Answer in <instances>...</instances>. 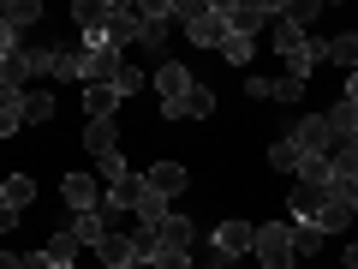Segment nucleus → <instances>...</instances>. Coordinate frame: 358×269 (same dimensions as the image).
Returning <instances> with one entry per match:
<instances>
[{"label":"nucleus","instance_id":"31","mask_svg":"<svg viewBox=\"0 0 358 269\" xmlns=\"http://www.w3.org/2000/svg\"><path fill=\"white\" fill-rule=\"evenodd\" d=\"M18 126H24V108H18V96H6V90H0V138H13Z\"/></svg>","mask_w":358,"mask_h":269},{"label":"nucleus","instance_id":"10","mask_svg":"<svg viewBox=\"0 0 358 269\" xmlns=\"http://www.w3.org/2000/svg\"><path fill=\"white\" fill-rule=\"evenodd\" d=\"M131 216H138V228H155V221L167 216V198L155 192L150 179H138V186H131Z\"/></svg>","mask_w":358,"mask_h":269},{"label":"nucleus","instance_id":"35","mask_svg":"<svg viewBox=\"0 0 358 269\" xmlns=\"http://www.w3.org/2000/svg\"><path fill=\"white\" fill-rule=\"evenodd\" d=\"M268 162L281 167V174H299V150H293L287 138H275V144H268Z\"/></svg>","mask_w":358,"mask_h":269},{"label":"nucleus","instance_id":"22","mask_svg":"<svg viewBox=\"0 0 358 269\" xmlns=\"http://www.w3.org/2000/svg\"><path fill=\"white\" fill-rule=\"evenodd\" d=\"M18 108H24V120H36V126L60 114V108H54V90H36V84H30L24 96H18Z\"/></svg>","mask_w":358,"mask_h":269},{"label":"nucleus","instance_id":"6","mask_svg":"<svg viewBox=\"0 0 358 269\" xmlns=\"http://www.w3.org/2000/svg\"><path fill=\"white\" fill-rule=\"evenodd\" d=\"M167 25H173V6H167V0H143L138 6V48L162 54L167 48Z\"/></svg>","mask_w":358,"mask_h":269},{"label":"nucleus","instance_id":"17","mask_svg":"<svg viewBox=\"0 0 358 269\" xmlns=\"http://www.w3.org/2000/svg\"><path fill=\"white\" fill-rule=\"evenodd\" d=\"M42 251H48V257H54V263H60V269H78V257H84V245L72 240V228H54Z\"/></svg>","mask_w":358,"mask_h":269},{"label":"nucleus","instance_id":"18","mask_svg":"<svg viewBox=\"0 0 358 269\" xmlns=\"http://www.w3.org/2000/svg\"><path fill=\"white\" fill-rule=\"evenodd\" d=\"M322 120H329V138H334V144H358V108L334 102V108H329Z\"/></svg>","mask_w":358,"mask_h":269},{"label":"nucleus","instance_id":"7","mask_svg":"<svg viewBox=\"0 0 358 269\" xmlns=\"http://www.w3.org/2000/svg\"><path fill=\"white\" fill-rule=\"evenodd\" d=\"M126 60V48H114V42H84V84H108L114 78V66Z\"/></svg>","mask_w":358,"mask_h":269},{"label":"nucleus","instance_id":"30","mask_svg":"<svg viewBox=\"0 0 358 269\" xmlns=\"http://www.w3.org/2000/svg\"><path fill=\"white\" fill-rule=\"evenodd\" d=\"M108 84H114V96H138V90H143V72H138V66H131V60H120Z\"/></svg>","mask_w":358,"mask_h":269},{"label":"nucleus","instance_id":"37","mask_svg":"<svg viewBox=\"0 0 358 269\" xmlns=\"http://www.w3.org/2000/svg\"><path fill=\"white\" fill-rule=\"evenodd\" d=\"M268 96H275V102H299V96H305V78H275V90H268Z\"/></svg>","mask_w":358,"mask_h":269},{"label":"nucleus","instance_id":"16","mask_svg":"<svg viewBox=\"0 0 358 269\" xmlns=\"http://www.w3.org/2000/svg\"><path fill=\"white\" fill-rule=\"evenodd\" d=\"M108 233H114V228H108V216H102V209H90V216H72V240L84 245V251H96V245H102Z\"/></svg>","mask_w":358,"mask_h":269},{"label":"nucleus","instance_id":"15","mask_svg":"<svg viewBox=\"0 0 358 269\" xmlns=\"http://www.w3.org/2000/svg\"><path fill=\"white\" fill-rule=\"evenodd\" d=\"M143 179H150V186H155V192H162V198H179V192H185V186H192V174H185V167H179V162H155V167H150V174H143Z\"/></svg>","mask_w":358,"mask_h":269},{"label":"nucleus","instance_id":"21","mask_svg":"<svg viewBox=\"0 0 358 269\" xmlns=\"http://www.w3.org/2000/svg\"><path fill=\"white\" fill-rule=\"evenodd\" d=\"M114 108H120L114 84H90V90H84V114H90V120H114Z\"/></svg>","mask_w":358,"mask_h":269},{"label":"nucleus","instance_id":"24","mask_svg":"<svg viewBox=\"0 0 358 269\" xmlns=\"http://www.w3.org/2000/svg\"><path fill=\"white\" fill-rule=\"evenodd\" d=\"M0 198H6L13 209H30V204H36V179H30V174H13V179H0Z\"/></svg>","mask_w":358,"mask_h":269},{"label":"nucleus","instance_id":"41","mask_svg":"<svg viewBox=\"0 0 358 269\" xmlns=\"http://www.w3.org/2000/svg\"><path fill=\"white\" fill-rule=\"evenodd\" d=\"M24 269H60V263H54L48 251H24Z\"/></svg>","mask_w":358,"mask_h":269},{"label":"nucleus","instance_id":"19","mask_svg":"<svg viewBox=\"0 0 358 269\" xmlns=\"http://www.w3.org/2000/svg\"><path fill=\"white\" fill-rule=\"evenodd\" d=\"M108 42H114V48L138 42V6H114V13H108Z\"/></svg>","mask_w":358,"mask_h":269},{"label":"nucleus","instance_id":"20","mask_svg":"<svg viewBox=\"0 0 358 269\" xmlns=\"http://www.w3.org/2000/svg\"><path fill=\"white\" fill-rule=\"evenodd\" d=\"M310 228H322V233H341V228H352V209L341 204V192H329L322 198V209H317V221Z\"/></svg>","mask_w":358,"mask_h":269},{"label":"nucleus","instance_id":"12","mask_svg":"<svg viewBox=\"0 0 358 269\" xmlns=\"http://www.w3.org/2000/svg\"><path fill=\"white\" fill-rule=\"evenodd\" d=\"M36 18H42V0H0V25L13 30V36L36 30Z\"/></svg>","mask_w":358,"mask_h":269},{"label":"nucleus","instance_id":"8","mask_svg":"<svg viewBox=\"0 0 358 269\" xmlns=\"http://www.w3.org/2000/svg\"><path fill=\"white\" fill-rule=\"evenodd\" d=\"M150 233H155V251H192V240H197V228L179 216V209H167Z\"/></svg>","mask_w":358,"mask_h":269},{"label":"nucleus","instance_id":"45","mask_svg":"<svg viewBox=\"0 0 358 269\" xmlns=\"http://www.w3.org/2000/svg\"><path fill=\"white\" fill-rule=\"evenodd\" d=\"M120 269H138V263H120Z\"/></svg>","mask_w":358,"mask_h":269},{"label":"nucleus","instance_id":"4","mask_svg":"<svg viewBox=\"0 0 358 269\" xmlns=\"http://www.w3.org/2000/svg\"><path fill=\"white\" fill-rule=\"evenodd\" d=\"M155 90H162V114H173V120H179V102L197 90V78H192V66L162 60V66H155Z\"/></svg>","mask_w":358,"mask_h":269},{"label":"nucleus","instance_id":"28","mask_svg":"<svg viewBox=\"0 0 358 269\" xmlns=\"http://www.w3.org/2000/svg\"><path fill=\"white\" fill-rule=\"evenodd\" d=\"M209 114H215V90H203V84H197L192 96L179 102V120H209Z\"/></svg>","mask_w":358,"mask_h":269},{"label":"nucleus","instance_id":"26","mask_svg":"<svg viewBox=\"0 0 358 269\" xmlns=\"http://www.w3.org/2000/svg\"><path fill=\"white\" fill-rule=\"evenodd\" d=\"M329 179H334V186H346V179H358V144H341V150L329 156Z\"/></svg>","mask_w":358,"mask_h":269},{"label":"nucleus","instance_id":"11","mask_svg":"<svg viewBox=\"0 0 358 269\" xmlns=\"http://www.w3.org/2000/svg\"><path fill=\"white\" fill-rule=\"evenodd\" d=\"M108 13H114V0H78L72 18L84 25V42H102L108 36Z\"/></svg>","mask_w":358,"mask_h":269},{"label":"nucleus","instance_id":"36","mask_svg":"<svg viewBox=\"0 0 358 269\" xmlns=\"http://www.w3.org/2000/svg\"><path fill=\"white\" fill-rule=\"evenodd\" d=\"M322 240H329V233L310 228V221H299V228H293V245H299V251H322Z\"/></svg>","mask_w":358,"mask_h":269},{"label":"nucleus","instance_id":"3","mask_svg":"<svg viewBox=\"0 0 358 269\" xmlns=\"http://www.w3.org/2000/svg\"><path fill=\"white\" fill-rule=\"evenodd\" d=\"M221 18H227L233 36H251L257 42V30L275 25V0H221Z\"/></svg>","mask_w":358,"mask_h":269},{"label":"nucleus","instance_id":"9","mask_svg":"<svg viewBox=\"0 0 358 269\" xmlns=\"http://www.w3.org/2000/svg\"><path fill=\"white\" fill-rule=\"evenodd\" d=\"M60 198H66V209H72V216L102 209V186H96L90 174H66V179H60Z\"/></svg>","mask_w":358,"mask_h":269},{"label":"nucleus","instance_id":"13","mask_svg":"<svg viewBox=\"0 0 358 269\" xmlns=\"http://www.w3.org/2000/svg\"><path fill=\"white\" fill-rule=\"evenodd\" d=\"M257 245V228H245V221H221L215 228V251L221 257H245Z\"/></svg>","mask_w":358,"mask_h":269},{"label":"nucleus","instance_id":"38","mask_svg":"<svg viewBox=\"0 0 358 269\" xmlns=\"http://www.w3.org/2000/svg\"><path fill=\"white\" fill-rule=\"evenodd\" d=\"M155 269H192V257H185V251H162V257H155Z\"/></svg>","mask_w":358,"mask_h":269},{"label":"nucleus","instance_id":"1","mask_svg":"<svg viewBox=\"0 0 358 269\" xmlns=\"http://www.w3.org/2000/svg\"><path fill=\"white\" fill-rule=\"evenodd\" d=\"M173 18L185 25V36H192L197 48H221V36H227V18H221V6H203V0H179Z\"/></svg>","mask_w":358,"mask_h":269},{"label":"nucleus","instance_id":"46","mask_svg":"<svg viewBox=\"0 0 358 269\" xmlns=\"http://www.w3.org/2000/svg\"><path fill=\"white\" fill-rule=\"evenodd\" d=\"M0 240H6V228H0Z\"/></svg>","mask_w":358,"mask_h":269},{"label":"nucleus","instance_id":"25","mask_svg":"<svg viewBox=\"0 0 358 269\" xmlns=\"http://www.w3.org/2000/svg\"><path fill=\"white\" fill-rule=\"evenodd\" d=\"M96 167H102V179H108V186H114V192H126V186H138V174H131V162H126V156H102V162H96Z\"/></svg>","mask_w":358,"mask_h":269},{"label":"nucleus","instance_id":"32","mask_svg":"<svg viewBox=\"0 0 358 269\" xmlns=\"http://www.w3.org/2000/svg\"><path fill=\"white\" fill-rule=\"evenodd\" d=\"M322 60H334V66H346V72H352V66H358V36H334Z\"/></svg>","mask_w":358,"mask_h":269},{"label":"nucleus","instance_id":"34","mask_svg":"<svg viewBox=\"0 0 358 269\" xmlns=\"http://www.w3.org/2000/svg\"><path fill=\"white\" fill-rule=\"evenodd\" d=\"M54 78H84V54L78 48H54Z\"/></svg>","mask_w":358,"mask_h":269},{"label":"nucleus","instance_id":"43","mask_svg":"<svg viewBox=\"0 0 358 269\" xmlns=\"http://www.w3.org/2000/svg\"><path fill=\"white\" fill-rule=\"evenodd\" d=\"M341 263H346V269H358V240H352V245L341 251Z\"/></svg>","mask_w":358,"mask_h":269},{"label":"nucleus","instance_id":"23","mask_svg":"<svg viewBox=\"0 0 358 269\" xmlns=\"http://www.w3.org/2000/svg\"><path fill=\"white\" fill-rule=\"evenodd\" d=\"M322 186H293V198H287V209H293L299 221H317V209H322Z\"/></svg>","mask_w":358,"mask_h":269},{"label":"nucleus","instance_id":"39","mask_svg":"<svg viewBox=\"0 0 358 269\" xmlns=\"http://www.w3.org/2000/svg\"><path fill=\"white\" fill-rule=\"evenodd\" d=\"M268 90H275V84H268V78H245V96H251V102H263Z\"/></svg>","mask_w":358,"mask_h":269},{"label":"nucleus","instance_id":"14","mask_svg":"<svg viewBox=\"0 0 358 269\" xmlns=\"http://www.w3.org/2000/svg\"><path fill=\"white\" fill-rule=\"evenodd\" d=\"M84 150L96 156V162L114 156V150H120V126H114V120H90V126H84Z\"/></svg>","mask_w":358,"mask_h":269},{"label":"nucleus","instance_id":"40","mask_svg":"<svg viewBox=\"0 0 358 269\" xmlns=\"http://www.w3.org/2000/svg\"><path fill=\"white\" fill-rule=\"evenodd\" d=\"M334 192H341V204H346V209L358 216V179H346V186H334Z\"/></svg>","mask_w":358,"mask_h":269},{"label":"nucleus","instance_id":"2","mask_svg":"<svg viewBox=\"0 0 358 269\" xmlns=\"http://www.w3.org/2000/svg\"><path fill=\"white\" fill-rule=\"evenodd\" d=\"M257 269H293L299 263V245H293V228L287 221H268V228H257Z\"/></svg>","mask_w":358,"mask_h":269},{"label":"nucleus","instance_id":"27","mask_svg":"<svg viewBox=\"0 0 358 269\" xmlns=\"http://www.w3.org/2000/svg\"><path fill=\"white\" fill-rule=\"evenodd\" d=\"M275 18H287L293 30H310L322 18V6H317V0H293V6H275Z\"/></svg>","mask_w":358,"mask_h":269},{"label":"nucleus","instance_id":"44","mask_svg":"<svg viewBox=\"0 0 358 269\" xmlns=\"http://www.w3.org/2000/svg\"><path fill=\"white\" fill-rule=\"evenodd\" d=\"M0 269H24V257H13V251H0Z\"/></svg>","mask_w":358,"mask_h":269},{"label":"nucleus","instance_id":"5","mask_svg":"<svg viewBox=\"0 0 358 269\" xmlns=\"http://www.w3.org/2000/svg\"><path fill=\"white\" fill-rule=\"evenodd\" d=\"M287 144H293L299 156H334V150H341V144L329 138V120H322V114H299L293 132H287Z\"/></svg>","mask_w":358,"mask_h":269},{"label":"nucleus","instance_id":"29","mask_svg":"<svg viewBox=\"0 0 358 269\" xmlns=\"http://www.w3.org/2000/svg\"><path fill=\"white\" fill-rule=\"evenodd\" d=\"M96 257H102L108 269H120V263H131V240H126V233H108V240L96 245Z\"/></svg>","mask_w":358,"mask_h":269},{"label":"nucleus","instance_id":"42","mask_svg":"<svg viewBox=\"0 0 358 269\" xmlns=\"http://www.w3.org/2000/svg\"><path fill=\"white\" fill-rule=\"evenodd\" d=\"M341 102H346V108H358V66L346 72V96H341Z\"/></svg>","mask_w":358,"mask_h":269},{"label":"nucleus","instance_id":"33","mask_svg":"<svg viewBox=\"0 0 358 269\" xmlns=\"http://www.w3.org/2000/svg\"><path fill=\"white\" fill-rule=\"evenodd\" d=\"M221 54H227L233 66H251V54H257V42H251V36H233V30H227V36H221Z\"/></svg>","mask_w":358,"mask_h":269}]
</instances>
